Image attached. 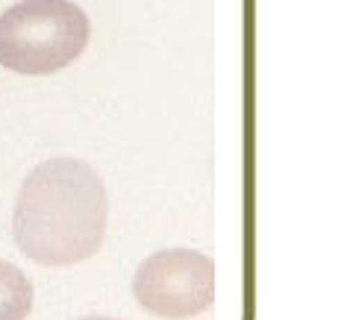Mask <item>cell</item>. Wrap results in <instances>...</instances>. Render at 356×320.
Segmentation results:
<instances>
[{
    "label": "cell",
    "mask_w": 356,
    "mask_h": 320,
    "mask_svg": "<svg viewBox=\"0 0 356 320\" xmlns=\"http://www.w3.org/2000/svg\"><path fill=\"white\" fill-rule=\"evenodd\" d=\"M35 291L21 267L0 262V320H27Z\"/></svg>",
    "instance_id": "obj_4"
},
{
    "label": "cell",
    "mask_w": 356,
    "mask_h": 320,
    "mask_svg": "<svg viewBox=\"0 0 356 320\" xmlns=\"http://www.w3.org/2000/svg\"><path fill=\"white\" fill-rule=\"evenodd\" d=\"M133 297L145 312L165 320L197 317L215 303V262L197 250H159L138 264Z\"/></svg>",
    "instance_id": "obj_3"
},
{
    "label": "cell",
    "mask_w": 356,
    "mask_h": 320,
    "mask_svg": "<svg viewBox=\"0 0 356 320\" xmlns=\"http://www.w3.org/2000/svg\"><path fill=\"white\" fill-rule=\"evenodd\" d=\"M109 197L100 174L80 159L56 156L24 179L12 235L24 255L47 267L80 264L104 247Z\"/></svg>",
    "instance_id": "obj_1"
},
{
    "label": "cell",
    "mask_w": 356,
    "mask_h": 320,
    "mask_svg": "<svg viewBox=\"0 0 356 320\" xmlns=\"http://www.w3.org/2000/svg\"><path fill=\"white\" fill-rule=\"evenodd\" d=\"M86 12L71 0H21L0 15V65L24 76L68 68L88 44Z\"/></svg>",
    "instance_id": "obj_2"
},
{
    "label": "cell",
    "mask_w": 356,
    "mask_h": 320,
    "mask_svg": "<svg viewBox=\"0 0 356 320\" xmlns=\"http://www.w3.org/2000/svg\"><path fill=\"white\" fill-rule=\"evenodd\" d=\"M80 320H118V317H100V314H95V317H80Z\"/></svg>",
    "instance_id": "obj_5"
}]
</instances>
